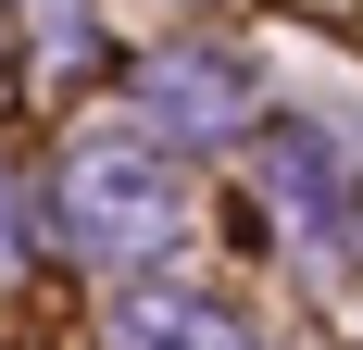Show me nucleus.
I'll list each match as a JSON object with an SVG mask.
<instances>
[{"label": "nucleus", "instance_id": "f03ea898", "mask_svg": "<svg viewBox=\"0 0 363 350\" xmlns=\"http://www.w3.org/2000/svg\"><path fill=\"white\" fill-rule=\"evenodd\" d=\"M238 101H251V75L225 63V50H163V63L138 75V113L150 125H188V138H201V125H238Z\"/></svg>", "mask_w": 363, "mask_h": 350}, {"label": "nucleus", "instance_id": "39448f33", "mask_svg": "<svg viewBox=\"0 0 363 350\" xmlns=\"http://www.w3.org/2000/svg\"><path fill=\"white\" fill-rule=\"evenodd\" d=\"M0 263H13V175H0Z\"/></svg>", "mask_w": 363, "mask_h": 350}, {"label": "nucleus", "instance_id": "20e7f679", "mask_svg": "<svg viewBox=\"0 0 363 350\" xmlns=\"http://www.w3.org/2000/svg\"><path fill=\"white\" fill-rule=\"evenodd\" d=\"M113 350H251V338H238V325H225L213 300H125Z\"/></svg>", "mask_w": 363, "mask_h": 350}, {"label": "nucleus", "instance_id": "7ed1b4c3", "mask_svg": "<svg viewBox=\"0 0 363 350\" xmlns=\"http://www.w3.org/2000/svg\"><path fill=\"white\" fill-rule=\"evenodd\" d=\"M251 175H263V188H276V201L301 213V225H313V238H338V201H351V163H338L326 138H301V125H289V138H263V150H251Z\"/></svg>", "mask_w": 363, "mask_h": 350}, {"label": "nucleus", "instance_id": "f257e3e1", "mask_svg": "<svg viewBox=\"0 0 363 350\" xmlns=\"http://www.w3.org/2000/svg\"><path fill=\"white\" fill-rule=\"evenodd\" d=\"M163 201H176V188H163V163H150L138 138H88V150H75V175H63V213H75V238H88V250L150 238Z\"/></svg>", "mask_w": 363, "mask_h": 350}]
</instances>
